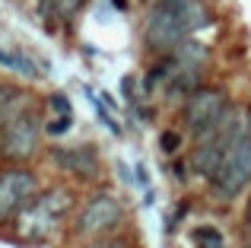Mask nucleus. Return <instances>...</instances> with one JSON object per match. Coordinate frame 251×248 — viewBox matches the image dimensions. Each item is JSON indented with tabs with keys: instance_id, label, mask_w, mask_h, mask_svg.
I'll return each instance as SVG.
<instances>
[{
	"instance_id": "obj_14",
	"label": "nucleus",
	"mask_w": 251,
	"mask_h": 248,
	"mask_svg": "<svg viewBox=\"0 0 251 248\" xmlns=\"http://www.w3.org/2000/svg\"><path fill=\"white\" fill-rule=\"evenodd\" d=\"M70 127H74V115H54L45 121V137H64Z\"/></svg>"
},
{
	"instance_id": "obj_12",
	"label": "nucleus",
	"mask_w": 251,
	"mask_h": 248,
	"mask_svg": "<svg viewBox=\"0 0 251 248\" xmlns=\"http://www.w3.org/2000/svg\"><path fill=\"white\" fill-rule=\"evenodd\" d=\"M191 242H194V248H229L226 236H223L216 226H197V229L191 232Z\"/></svg>"
},
{
	"instance_id": "obj_16",
	"label": "nucleus",
	"mask_w": 251,
	"mask_h": 248,
	"mask_svg": "<svg viewBox=\"0 0 251 248\" xmlns=\"http://www.w3.org/2000/svg\"><path fill=\"white\" fill-rule=\"evenodd\" d=\"M181 143H184V134H181V130H169V134L159 137V147L166 149V153H178V149H181Z\"/></svg>"
},
{
	"instance_id": "obj_1",
	"label": "nucleus",
	"mask_w": 251,
	"mask_h": 248,
	"mask_svg": "<svg viewBox=\"0 0 251 248\" xmlns=\"http://www.w3.org/2000/svg\"><path fill=\"white\" fill-rule=\"evenodd\" d=\"M213 23L207 0H153L143 16V48L166 57Z\"/></svg>"
},
{
	"instance_id": "obj_4",
	"label": "nucleus",
	"mask_w": 251,
	"mask_h": 248,
	"mask_svg": "<svg viewBox=\"0 0 251 248\" xmlns=\"http://www.w3.org/2000/svg\"><path fill=\"white\" fill-rule=\"evenodd\" d=\"M229 112H232L229 89L220 86V83H203V86L181 105L184 134H188L191 140H201V137H207Z\"/></svg>"
},
{
	"instance_id": "obj_10",
	"label": "nucleus",
	"mask_w": 251,
	"mask_h": 248,
	"mask_svg": "<svg viewBox=\"0 0 251 248\" xmlns=\"http://www.w3.org/2000/svg\"><path fill=\"white\" fill-rule=\"evenodd\" d=\"M32 105V93L16 83H0V127H6L19 112Z\"/></svg>"
},
{
	"instance_id": "obj_2",
	"label": "nucleus",
	"mask_w": 251,
	"mask_h": 248,
	"mask_svg": "<svg viewBox=\"0 0 251 248\" xmlns=\"http://www.w3.org/2000/svg\"><path fill=\"white\" fill-rule=\"evenodd\" d=\"M70 213H76V194H74V188L54 185V188H42L38 198L25 207V213L13 226H16V232H19L23 242L38 245V242H45V239H48L51 232H54L57 226L70 217Z\"/></svg>"
},
{
	"instance_id": "obj_8",
	"label": "nucleus",
	"mask_w": 251,
	"mask_h": 248,
	"mask_svg": "<svg viewBox=\"0 0 251 248\" xmlns=\"http://www.w3.org/2000/svg\"><path fill=\"white\" fill-rule=\"evenodd\" d=\"M42 185L38 175L25 166H6L0 169V226L16 223L25 213V207L38 198Z\"/></svg>"
},
{
	"instance_id": "obj_7",
	"label": "nucleus",
	"mask_w": 251,
	"mask_h": 248,
	"mask_svg": "<svg viewBox=\"0 0 251 248\" xmlns=\"http://www.w3.org/2000/svg\"><path fill=\"white\" fill-rule=\"evenodd\" d=\"M210 194L223 204H232L239 194H245L251 188V134L242 130V137L235 140V147L229 149V156L223 159L220 172L207 181Z\"/></svg>"
},
{
	"instance_id": "obj_9",
	"label": "nucleus",
	"mask_w": 251,
	"mask_h": 248,
	"mask_svg": "<svg viewBox=\"0 0 251 248\" xmlns=\"http://www.w3.org/2000/svg\"><path fill=\"white\" fill-rule=\"evenodd\" d=\"M51 162L61 172H67L76 181H96L102 172V159H99L96 143H74V147H54L51 149Z\"/></svg>"
},
{
	"instance_id": "obj_17",
	"label": "nucleus",
	"mask_w": 251,
	"mask_h": 248,
	"mask_svg": "<svg viewBox=\"0 0 251 248\" xmlns=\"http://www.w3.org/2000/svg\"><path fill=\"white\" fill-rule=\"evenodd\" d=\"M48 105H51V112H54V115H74V112H70V99L64 93H51L48 96Z\"/></svg>"
},
{
	"instance_id": "obj_6",
	"label": "nucleus",
	"mask_w": 251,
	"mask_h": 248,
	"mask_svg": "<svg viewBox=\"0 0 251 248\" xmlns=\"http://www.w3.org/2000/svg\"><path fill=\"white\" fill-rule=\"evenodd\" d=\"M45 137V118L35 105L19 112L6 127H0V159L10 166H23L42 149Z\"/></svg>"
},
{
	"instance_id": "obj_13",
	"label": "nucleus",
	"mask_w": 251,
	"mask_h": 248,
	"mask_svg": "<svg viewBox=\"0 0 251 248\" xmlns=\"http://www.w3.org/2000/svg\"><path fill=\"white\" fill-rule=\"evenodd\" d=\"M89 0H57V10H54V25H74L76 16L83 13V6Z\"/></svg>"
},
{
	"instance_id": "obj_15",
	"label": "nucleus",
	"mask_w": 251,
	"mask_h": 248,
	"mask_svg": "<svg viewBox=\"0 0 251 248\" xmlns=\"http://www.w3.org/2000/svg\"><path fill=\"white\" fill-rule=\"evenodd\" d=\"M35 10L42 16V23L48 25V32H54V10H57V0H35Z\"/></svg>"
},
{
	"instance_id": "obj_11",
	"label": "nucleus",
	"mask_w": 251,
	"mask_h": 248,
	"mask_svg": "<svg viewBox=\"0 0 251 248\" xmlns=\"http://www.w3.org/2000/svg\"><path fill=\"white\" fill-rule=\"evenodd\" d=\"M0 67L19 74L23 80H38L42 76V67L35 64V57L25 54V51H16V48H0Z\"/></svg>"
},
{
	"instance_id": "obj_18",
	"label": "nucleus",
	"mask_w": 251,
	"mask_h": 248,
	"mask_svg": "<svg viewBox=\"0 0 251 248\" xmlns=\"http://www.w3.org/2000/svg\"><path fill=\"white\" fill-rule=\"evenodd\" d=\"M86 248H121V239H115V236H105V239H92Z\"/></svg>"
},
{
	"instance_id": "obj_5",
	"label": "nucleus",
	"mask_w": 251,
	"mask_h": 248,
	"mask_svg": "<svg viewBox=\"0 0 251 248\" xmlns=\"http://www.w3.org/2000/svg\"><path fill=\"white\" fill-rule=\"evenodd\" d=\"M124 223V204L115 198L111 191H96L92 198H86L74 213V223H70V232L76 239H105L115 236V229Z\"/></svg>"
},
{
	"instance_id": "obj_19",
	"label": "nucleus",
	"mask_w": 251,
	"mask_h": 248,
	"mask_svg": "<svg viewBox=\"0 0 251 248\" xmlns=\"http://www.w3.org/2000/svg\"><path fill=\"white\" fill-rule=\"evenodd\" d=\"M242 220H245V226H251V194H248V204H245V217H242Z\"/></svg>"
},
{
	"instance_id": "obj_3",
	"label": "nucleus",
	"mask_w": 251,
	"mask_h": 248,
	"mask_svg": "<svg viewBox=\"0 0 251 248\" xmlns=\"http://www.w3.org/2000/svg\"><path fill=\"white\" fill-rule=\"evenodd\" d=\"M242 130H245V108L232 105V112L216 124L207 137L194 140V149H191V156H188L191 175H197V178H203V181L213 178V175L220 172L223 159L229 156V149H232L235 140L242 137Z\"/></svg>"
}]
</instances>
